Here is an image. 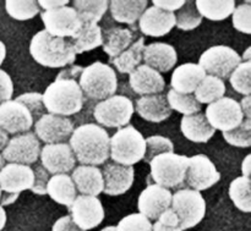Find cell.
Listing matches in <instances>:
<instances>
[{
    "label": "cell",
    "mask_w": 251,
    "mask_h": 231,
    "mask_svg": "<svg viewBox=\"0 0 251 231\" xmlns=\"http://www.w3.org/2000/svg\"><path fill=\"white\" fill-rule=\"evenodd\" d=\"M82 69L81 66L64 69L55 81L47 87L42 94V100L49 114L68 117L82 110L85 95L78 85Z\"/></svg>",
    "instance_id": "obj_1"
},
{
    "label": "cell",
    "mask_w": 251,
    "mask_h": 231,
    "mask_svg": "<svg viewBox=\"0 0 251 231\" xmlns=\"http://www.w3.org/2000/svg\"><path fill=\"white\" fill-rule=\"evenodd\" d=\"M108 132L96 124H83L76 127L69 139V146L81 165L98 166L109 159Z\"/></svg>",
    "instance_id": "obj_2"
},
{
    "label": "cell",
    "mask_w": 251,
    "mask_h": 231,
    "mask_svg": "<svg viewBox=\"0 0 251 231\" xmlns=\"http://www.w3.org/2000/svg\"><path fill=\"white\" fill-rule=\"evenodd\" d=\"M29 53L39 65L51 69L73 65L76 60V54L70 41L50 36L46 29L37 32L32 37Z\"/></svg>",
    "instance_id": "obj_3"
},
{
    "label": "cell",
    "mask_w": 251,
    "mask_h": 231,
    "mask_svg": "<svg viewBox=\"0 0 251 231\" xmlns=\"http://www.w3.org/2000/svg\"><path fill=\"white\" fill-rule=\"evenodd\" d=\"M78 85L86 98L102 102L114 95L118 90V78L114 70L108 64L95 61L82 69Z\"/></svg>",
    "instance_id": "obj_4"
},
{
    "label": "cell",
    "mask_w": 251,
    "mask_h": 231,
    "mask_svg": "<svg viewBox=\"0 0 251 231\" xmlns=\"http://www.w3.org/2000/svg\"><path fill=\"white\" fill-rule=\"evenodd\" d=\"M146 153L145 139L134 126L118 130L109 141V157L113 163L132 166L142 161Z\"/></svg>",
    "instance_id": "obj_5"
},
{
    "label": "cell",
    "mask_w": 251,
    "mask_h": 231,
    "mask_svg": "<svg viewBox=\"0 0 251 231\" xmlns=\"http://www.w3.org/2000/svg\"><path fill=\"white\" fill-rule=\"evenodd\" d=\"M189 157L179 156L174 152L157 156L150 162L151 178L156 185L164 188H176L185 181Z\"/></svg>",
    "instance_id": "obj_6"
},
{
    "label": "cell",
    "mask_w": 251,
    "mask_h": 231,
    "mask_svg": "<svg viewBox=\"0 0 251 231\" xmlns=\"http://www.w3.org/2000/svg\"><path fill=\"white\" fill-rule=\"evenodd\" d=\"M171 209L178 217L179 229L181 231L191 229L205 218V198L199 191L183 188L172 196Z\"/></svg>",
    "instance_id": "obj_7"
},
{
    "label": "cell",
    "mask_w": 251,
    "mask_h": 231,
    "mask_svg": "<svg viewBox=\"0 0 251 231\" xmlns=\"http://www.w3.org/2000/svg\"><path fill=\"white\" fill-rule=\"evenodd\" d=\"M134 112V104L129 98L114 94L96 104L93 116L102 126L122 129L129 125Z\"/></svg>",
    "instance_id": "obj_8"
},
{
    "label": "cell",
    "mask_w": 251,
    "mask_h": 231,
    "mask_svg": "<svg viewBox=\"0 0 251 231\" xmlns=\"http://www.w3.org/2000/svg\"><path fill=\"white\" fill-rule=\"evenodd\" d=\"M242 63V56L227 46H215L203 51L199 59V65L206 75L225 80L230 76L235 68Z\"/></svg>",
    "instance_id": "obj_9"
},
{
    "label": "cell",
    "mask_w": 251,
    "mask_h": 231,
    "mask_svg": "<svg viewBox=\"0 0 251 231\" xmlns=\"http://www.w3.org/2000/svg\"><path fill=\"white\" fill-rule=\"evenodd\" d=\"M205 116L213 129L222 132L234 130L245 119L239 102L229 97H223L208 104Z\"/></svg>",
    "instance_id": "obj_10"
},
{
    "label": "cell",
    "mask_w": 251,
    "mask_h": 231,
    "mask_svg": "<svg viewBox=\"0 0 251 231\" xmlns=\"http://www.w3.org/2000/svg\"><path fill=\"white\" fill-rule=\"evenodd\" d=\"M41 148V142L34 132L28 131L10 139L1 156L5 162L29 166L38 161Z\"/></svg>",
    "instance_id": "obj_11"
},
{
    "label": "cell",
    "mask_w": 251,
    "mask_h": 231,
    "mask_svg": "<svg viewBox=\"0 0 251 231\" xmlns=\"http://www.w3.org/2000/svg\"><path fill=\"white\" fill-rule=\"evenodd\" d=\"M41 19L46 27L44 29L50 36L59 37V38H66V37L71 38L77 33L82 24L76 10L69 5L41 12Z\"/></svg>",
    "instance_id": "obj_12"
},
{
    "label": "cell",
    "mask_w": 251,
    "mask_h": 231,
    "mask_svg": "<svg viewBox=\"0 0 251 231\" xmlns=\"http://www.w3.org/2000/svg\"><path fill=\"white\" fill-rule=\"evenodd\" d=\"M221 174L216 165L205 154H196L189 158L185 183L191 190L205 191L220 181Z\"/></svg>",
    "instance_id": "obj_13"
},
{
    "label": "cell",
    "mask_w": 251,
    "mask_h": 231,
    "mask_svg": "<svg viewBox=\"0 0 251 231\" xmlns=\"http://www.w3.org/2000/svg\"><path fill=\"white\" fill-rule=\"evenodd\" d=\"M69 210L73 222L83 231L97 228L105 215L100 201L93 196H77Z\"/></svg>",
    "instance_id": "obj_14"
},
{
    "label": "cell",
    "mask_w": 251,
    "mask_h": 231,
    "mask_svg": "<svg viewBox=\"0 0 251 231\" xmlns=\"http://www.w3.org/2000/svg\"><path fill=\"white\" fill-rule=\"evenodd\" d=\"M75 130L73 120L66 116L44 114L34 122V135L46 144L65 143Z\"/></svg>",
    "instance_id": "obj_15"
},
{
    "label": "cell",
    "mask_w": 251,
    "mask_h": 231,
    "mask_svg": "<svg viewBox=\"0 0 251 231\" xmlns=\"http://www.w3.org/2000/svg\"><path fill=\"white\" fill-rule=\"evenodd\" d=\"M42 166L51 175L69 174L75 169L76 158L69 143L46 144L39 153Z\"/></svg>",
    "instance_id": "obj_16"
},
{
    "label": "cell",
    "mask_w": 251,
    "mask_h": 231,
    "mask_svg": "<svg viewBox=\"0 0 251 231\" xmlns=\"http://www.w3.org/2000/svg\"><path fill=\"white\" fill-rule=\"evenodd\" d=\"M33 126L31 113L22 103L7 100L0 104V129L7 135L25 134Z\"/></svg>",
    "instance_id": "obj_17"
},
{
    "label": "cell",
    "mask_w": 251,
    "mask_h": 231,
    "mask_svg": "<svg viewBox=\"0 0 251 231\" xmlns=\"http://www.w3.org/2000/svg\"><path fill=\"white\" fill-rule=\"evenodd\" d=\"M172 196L173 195L168 188L156 184L149 185L139 196L137 208L140 214L146 217L150 222L157 220L162 213L171 208Z\"/></svg>",
    "instance_id": "obj_18"
},
{
    "label": "cell",
    "mask_w": 251,
    "mask_h": 231,
    "mask_svg": "<svg viewBox=\"0 0 251 231\" xmlns=\"http://www.w3.org/2000/svg\"><path fill=\"white\" fill-rule=\"evenodd\" d=\"M103 192L108 196H120L130 190L135 180L132 166H125L117 163H107L102 169Z\"/></svg>",
    "instance_id": "obj_19"
},
{
    "label": "cell",
    "mask_w": 251,
    "mask_h": 231,
    "mask_svg": "<svg viewBox=\"0 0 251 231\" xmlns=\"http://www.w3.org/2000/svg\"><path fill=\"white\" fill-rule=\"evenodd\" d=\"M33 170L31 166L9 163L0 170V190L6 193H17L31 190L33 186Z\"/></svg>",
    "instance_id": "obj_20"
},
{
    "label": "cell",
    "mask_w": 251,
    "mask_h": 231,
    "mask_svg": "<svg viewBox=\"0 0 251 231\" xmlns=\"http://www.w3.org/2000/svg\"><path fill=\"white\" fill-rule=\"evenodd\" d=\"M176 26V14L153 6L147 7L139 19V27L146 36L163 37Z\"/></svg>",
    "instance_id": "obj_21"
},
{
    "label": "cell",
    "mask_w": 251,
    "mask_h": 231,
    "mask_svg": "<svg viewBox=\"0 0 251 231\" xmlns=\"http://www.w3.org/2000/svg\"><path fill=\"white\" fill-rule=\"evenodd\" d=\"M131 90L139 95H151L163 93L166 81L163 76L150 66L141 64L129 75Z\"/></svg>",
    "instance_id": "obj_22"
},
{
    "label": "cell",
    "mask_w": 251,
    "mask_h": 231,
    "mask_svg": "<svg viewBox=\"0 0 251 231\" xmlns=\"http://www.w3.org/2000/svg\"><path fill=\"white\" fill-rule=\"evenodd\" d=\"M142 61L157 72H168L178 61L176 50L173 46L167 43H151L145 46Z\"/></svg>",
    "instance_id": "obj_23"
},
{
    "label": "cell",
    "mask_w": 251,
    "mask_h": 231,
    "mask_svg": "<svg viewBox=\"0 0 251 231\" xmlns=\"http://www.w3.org/2000/svg\"><path fill=\"white\" fill-rule=\"evenodd\" d=\"M206 72L199 64L186 63L178 66L171 77V87L178 93L194 94L198 86L205 78Z\"/></svg>",
    "instance_id": "obj_24"
},
{
    "label": "cell",
    "mask_w": 251,
    "mask_h": 231,
    "mask_svg": "<svg viewBox=\"0 0 251 231\" xmlns=\"http://www.w3.org/2000/svg\"><path fill=\"white\" fill-rule=\"evenodd\" d=\"M71 180L75 185L76 191H78L83 196L97 197L100 193L103 192L104 183H103L102 171L97 166H76L71 174Z\"/></svg>",
    "instance_id": "obj_25"
},
{
    "label": "cell",
    "mask_w": 251,
    "mask_h": 231,
    "mask_svg": "<svg viewBox=\"0 0 251 231\" xmlns=\"http://www.w3.org/2000/svg\"><path fill=\"white\" fill-rule=\"evenodd\" d=\"M135 110L142 119L150 122H162L172 114V109L169 108L164 93L142 95L136 100Z\"/></svg>",
    "instance_id": "obj_26"
},
{
    "label": "cell",
    "mask_w": 251,
    "mask_h": 231,
    "mask_svg": "<svg viewBox=\"0 0 251 231\" xmlns=\"http://www.w3.org/2000/svg\"><path fill=\"white\" fill-rule=\"evenodd\" d=\"M180 130L184 136L195 143H206L216 134V130L208 124L203 113L183 116L180 121Z\"/></svg>",
    "instance_id": "obj_27"
},
{
    "label": "cell",
    "mask_w": 251,
    "mask_h": 231,
    "mask_svg": "<svg viewBox=\"0 0 251 231\" xmlns=\"http://www.w3.org/2000/svg\"><path fill=\"white\" fill-rule=\"evenodd\" d=\"M135 34L130 28L122 26L110 27L102 33L103 50L109 55V58H115L123 51L126 50L134 43Z\"/></svg>",
    "instance_id": "obj_28"
},
{
    "label": "cell",
    "mask_w": 251,
    "mask_h": 231,
    "mask_svg": "<svg viewBox=\"0 0 251 231\" xmlns=\"http://www.w3.org/2000/svg\"><path fill=\"white\" fill-rule=\"evenodd\" d=\"M47 193L56 203L68 208L77 197V191L71 180V176L68 174H59V175H53L49 178L48 184H47Z\"/></svg>",
    "instance_id": "obj_29"
},
{
    "label": "cell",
    "mask_w": 251,
    "mask_h": 231,
    "mask_svg": "<svg viewBox=\"0 0 251 231\" xmlns=\"http://www.w3.org/2000/svg\"><path fill=\"white\" fill-rule=\"evenodd\" d=\"M149 1L147 0H137V1H122V0H113L109 1L108 9L113 19L119 23L134 24L139 21L141 15L147 9Z\"/></svg>",
    "instance_id": "obj_30"
},
{
    "label": "cell",
    "mask_w": 251,
    "mask_h": 231,
    "mask_svg": "<svg viewBox=\"0 0 251 231\" xmlns=\"http://www.w3.org/2000/svg\"><path fill=\"white\" fill-rule=\"evenodd\" d=\"M102 28L98 23H82L77 33L69 41L75 54H82L102 46Z\"/></svg>",
    "instance_id": "obj_31"
},
{
    "label": "cell",
    "mask_w": 251,
    "mask_h": 231,
    "mask_svg": "<svg viewBox=\"0 0 251 231\" xmlns=\"http://www.w3.org/2000/svg\"><path fill=\"white\" fill-rule=\"evenodd\" d=\"M145 38L140 37L135 41L126 50L123 51L115 58L110 59V63L117 68V70L122 73H131L137 66L141 65L142 56H144Z\"/></svg>",
    "instance_id": "obj_32"
},
{
    "label": "cell",
    "mask_w": 251,
    "mask_h": 231,
    "mask_svg": "<svg viewBox=\"0 0 251 231\" xmlns=\"http://www.w3.org/2000/svg\"><path fill=\"white\" fill-rule=\"evenodd\" d=\"M225 81L215 76L206 75L194 92V97L200 104H211L225 97Z\"/></svg>",
    "instance_id": "obj_33"
},
{
    "label": "cell",
    "mask_w": 251,
    "mask_h": 231,
    "mask_svg": "<svg viewBox=\"0 0 251 231\" xmlns=\"http://www.w3.org/2000/svg\"><path fill=\"white\" fill-rule=\"evenodd\" d=\"M195 6L199 14L212 21H222L229 17L235 9L234 0H225V1H207V0H198Z\"/></svg>",
    "instance_id": "obj_34"
},
{
    "label": "cell",
    "mask_w": 251,
    "mask_h": 231,
    "mask_svg": "<svg viewBox=\"0 0 251 231\" xmlns=\"http://www.w3.org/2000/svg\"><path fill=\"white\" fill-rule=\"evenodd\" d=\"M73 4V7L76 10L78 19L82 23H97L102 20L103 15L107 12L109 1L107 0H98V1L75 0Z\"/></svg>",
    "instance_id": "obj_35"
},
{
    "label": "cell",
    "mask_w": 251,
    "mask_h": 231,
    "mask_svg": "<svg viewBox=\"0 0 251 231\" xmlns=\"http://www.w3.org/2000/svg\"><path fill=\"white\" fill-rule=\"evenodd\" d=\"M229 198L235 207L244 213L251 212V183L250 178L239 176L230 183Z\"/></svg>",
    "instance_id": "obj_36"
},
{
    "label": "cell",
    "mask_w": 251,
    "mask_h": 231,
    "mask_svg": "<svg viewBox=\"0 0 251 231\" xmlns=\"http://www.w3.org/2000/svg\"><path fill=\"white\" fill-rule=\"evenodd\" d=\"M166 95L169 108L180 113L184 116L200 113L201 104L195 99L194 94H183V93H178L174 90H171Z\"/></svg>",
    "instance_id": "obj_37"
},
{
    "label": "cell",
    "mask_w": 251,
    "mask_h": 231,
    "mask_svg": "<svg viewBox=\"0 0 251 231\" xmlns=\"http://www.w3.org/2000/svg\"><path fill=\"white\" fill-rule=\"evenodd\" d=\"M202 22V16L199 14L195 1H185L176 15V26L181 31H191L199 27Z\"/></svg>",
    "instance_id": "obj_38"
},
{
    "label": "cell",
    "mask_w": 251,
    "mask_h": 231,
    "mask_svg": "<svg viewBox=\"0 0 251 231\" xmlns=\"http://www.w3.org/2000/svg\"><path fill=\"white\" fill-rule=\"evenodd\" d=\"M250 72L251 61H242L229 76V82L233 90L243 94L244 97L250 95L251 93Z\"/></svg>",
    "instance_id": "obj_39"
},
{
    "label": "cell",
    "mask_w": 251,
    "mask_h": 231,
    "mask_svg": "<svg viewBox=\"0 0 251 231\" xmlns=\"http://www.w3.org/2000/svg\"><path fill=\"white\" fill-rule=\"evenodd\" d=\"M5 10L12 19L19 20V21H26V20L33 19L36 15L41 12L38 4L33 0H27V1L6 0L5 1Z\"/></svg>",
    "instance_id": "obj_40"
},
{
    "label": "cell",
    "mask_w": 251,
    "mask_h": 231,
    "mask_svg": "<svg viewBox=\"0 0 251 231\" xmlns=\"http://www.w3.org/2000/svg\"><path fill=\"white\" fill-rule=\"evenodd\" d=\"M223 137L229 144L240 148L251 146V119H244L234 130L223 132Z\"/></svg>",
    "instance_id": "obj_41"
},
{
    "label": "cell",
    "mask_w": 251,
    "mask_h": 231,
    "mask_svg": "<svg viewBox=\"0 0 251 231\" xmlns=\"http://www.w3.org/2000/svg\"><path fill=\"white\" fill-rule=\"evenodd\" d=\"M146 143V153H145L144 161L150 163L157 156L163 153H171L174 152V144L169 139L163 136H151L145 139Z\"/></svg>",
    "instance_id": "obj_42"
},
{
    "label": "cell",
    "mask_w": 251,
    "mask_h": 231,
    "mask_svg": "<svg viewBox=\"0 0 251 231\" xmlns=\"http://www.w3.org/2000/svg\"><path fill=\"white\" fill-rule=\"evenodd\" d=\"M15 100L22 103L28 109V112L32 115V119H33V122H36L37 120H39L46 114V108H44L43 100H42V93H25V94L19 95Z\"/></svg>",
    "instance_id": "obj_43"
},
{
    "label": "cell",
    "mask_w": 251,
    "mask_h": 231,
    "mask_svg": "<svg viewBox=\"0 0 251 231\" xmlns=\"http://www.w3.org/2000/svg\"><path fill=\"white\" fill-rule=\"evenodd\" d=\"M115 231H152V224L142 214L134 213L123 218L115 227Z\"/></svg>",
    "instance_id": "obj_44"
},
{
    "label": "cell",
    "mask_w": 251,
    "mask_h": 231,
    "mask_svg": "<svg viewBox=\"0 0 251 231\" xmlns=\"http://www.w3.org/2000/svg\"><path fill=\"white\" fill-rule=\"evenodd\" d=\"M233 26L245 34L251 33V4L250 1L235 6L233 11Z\"/></svg>",
    "instance_id": "obj_45"
},
{
    "label": "cell",
    "mask_w": 251,
    "mask_h": 231,
    "mask_svg": "<svg viewBox=\"0 0 251 231\" xmlns=\"http://www.w3.org/2000/svg\"><path fill=\"white\" fill-rule=\"evenodd\" d=\"M34 175L33 186H32L31 191L36 195H46L47 193V184L49 181V174L46 169L42 166V164H36L34 168H32Z\"/></svg>",
    "instance_id": "obj_46"
},
{
    "label": "cell",
    "mask_w": 251,
    "mask_h": 231,
    "mask_svg": "<svg viewBox=\"0 0 251 231\" xmlns=\"http://www.w3.org/2000/svg\"><path fill=\"white\" fill-rule=\"evenodd\" d=\"M12 94H14V85L11 77L6 71L0 69V104L11 100Z\"/></svg>",
    "instance_id": "obj_47"
},
{
    "label": "cell",
    "mask_w": 251,
    "mask_h": 231,
    "mask_svg": "<svg viewBox=\"0 0 251 231\" xmlns=\"http://www.w3.org/2000/svg\"><path fill=\"white\" fill-rule=\"evenodd\" d=\"M51 231H83L81 230L75 223L73 222L70 215H65V217H61L54 223Z\"/></svg>",
    "instance_id": "obj_48"
},
{
    "label": "cell",
    "mask_w": 251,
    "mask_h": 231,
    "mask_svg": "<svg viewBox=\"0 0 251 231\" xmlns=\"http://www.w3.org/2000/svg\"><path fill=\"white\" fill-rule=\"evenodd\" d=\"M152 2H153V6L174 14V11H178L179 9L183 7L185 0H153Z\"/></svg>",
    "instance_id": "obj_49"
},
{
    "label": "cell",
    "mask_w": 251,
    "mask_h": 231,
    "mask_svg": "<svg viewBox=\"0 0 251 231\" xmlns=\"http://www.w3.org/2000/svg\"><path fill=\"white\" fill-rule=\"evenodd\" d=\"M157 220H158L159 223H162V224L169 225V227H173V228H179L178 217H176V214L171 209V208L167 209L166 212L162 213Z\"/></svg>",
    "instance_id": "obj_50"
},
{
    "label": "cell",
    "mask_w": 251,
    "mask_h": 231,
    "mask_svg": "<svg viewBox=\"0 0 251 231\" xmlns=\"http://www.w3.org/2000/svg\"><path fill=\"white\" fill-rule=\"evenodd\" d=\"M69 0H39V1H37V4H38L39 9H44V11H48V10H54V9H58V7H61V6H66V5L69 4Z\"/></svg>",
    "instance_id": "obj_51"
},
{
    "label": "cell",
    "mask_w": 251,
    "mask_h": 231,
    "mask_svg": "<svg viewBox=\"0 0 251 231\" xmlns=\"http://www.w3.org/2000/svg\"><path fill=\"white\" fill-rule=\"evenodd\" d=\"M250 103H251V97L250 95H247L242 99V103L240 104V109H242L243 114H244L245 119H251V114H250Z\"/></svg>",
    "instance_id": "obj_52"
},
{
    "label": "cell",
    "mask_w": 251,
    "mask_h": 231,
    "mask_svg": "<svg viewBox=\"0 0 251 231\" xmlns=\"http://www.w3.org/2000/svg\"><path fill=\"white\" fill-rule=\"evenodd\" d=\"M152 231H181L179 228H173V227H169V225L166 224H162L157 220L153 225H152Z\"/></svg>",
    "instance_id": "obj_53"
},
{
    "label": "cell",
    "mask_w": 251,
    "mask_h": 231,
    "mask_svg": "<svg viewBox=\"0 0 251 231\" xmlns=\"http://www.w3.org/2000/svg\"><path fill=\"white\" fill-rule=\"evenodd\" d=\"M250 162H251V156L250 154H248V156L245 157L244 162L242 163V173H243V176H245V178H250V169H251Z\"/></svg>",
    "instance_id": "obj_54"
},
{
    "label": "cell",
    "mask_w": 251,
    "mask_h": 231,
    "mask_svg": "<svg viewBox=\"0 0 251 231\" xmlns=\"http://www.w3.org/2000/svg\"><path fill=\"white\" fill-rule=\"evenodd\" d=\"M9 135L4 131V130L0 129V152L4 151V148L6 147L7 142H9Z\"/></svg>",
    "instance_id": "obj_55"
},
{
    "label": "cell",
    "mask_w": 251,
    "mask_h": 231,
    "mask_svg": "<svg viewBox=\"0 0 251 231\" xmlns=\"http://www.w3.org/2000/svg\"><path fill=\"white\" fill-rule=\"evenodd\" d=\"M5 224H6V212L2 206H0V231L4 229Z\"/></svg>",
    "instance_id": "obj_56"
},
{
    "label": "cell",
    "mask_w": 251,
    "mask_h": 231,
    "mask_svg": "<svg viewBox=\"0 0 251 231\" xmlns=\"http://www.w3.org/2000/svg\"><path fill=\"white\" fill-rule=\"evenodd\" d=\"M5 58H6V46H5V44L0 41V66H1Z\"/></svg>",
    "instance_id": "obj_57"
},
{
    "label": "cell",
    "mask_w": 251,
    "mask_h": 231,
    "mask_svg": "<svg viewBox=\"0 0 251 231\" xmlns=\"http://www.w3.org/2000/svg\"><path fill=\"white\" fill-rule=\"evenodd\" d=\"M250 54H251V48L249 46V48H248L247 50H245V54H244V56H243V58H242V61L243 60H244V61H251Z\"/></svg>",
    "instance_id": "obj_58"
},
{
    "label": "cell",
    "mask_w": 251,
    "mask_h": 231,
    "mask_svg": "<svg viewBox=\"0 0 251 231\" xmlns=\"http://www.w3.org/2000/svg\"><path fill=\"white\" fill-rule=\"evenodd\" d=\"M4 166H5V161H4V158H2L1 154H0V170H1Z\"/></svg>",
    "instance_id": "obj_59"
},
{
    "label": "cell",
    "mask_w": 251,
    "mask_h": 231,
    "mask_svg": "<svg viewBox=\"0 0 251 231\" xmlns=\"http://www.w3.org/2000/svg\"><path fill=\"white\" fill-rule=\"evenodd\" d=\"M100 231H115V227H107L104 229H102Z\"/></svg>",
    "instance_id": "obj_60"
},
{
    "label": "cell",
    "mask_w": 251,
    "mask_h": 231,
    "mask_svg": "<svg viewBox=\"0 0 251 231\" xmlns=\"http://www.w3.org/2000/svg\"><path fill=\"white\" fill-rule=\"evenodd\" d=\"M0 200H1V190H0Z\"/></svg>",
    "instance_id": "obj_61"
}]
</instances>
